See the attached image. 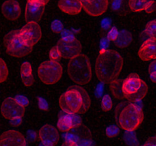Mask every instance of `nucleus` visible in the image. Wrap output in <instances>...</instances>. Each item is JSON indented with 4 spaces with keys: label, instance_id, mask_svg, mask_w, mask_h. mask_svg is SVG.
Wrapping results in <instances>:
<instances>
[{
    "label": "nucleus",
    "instance_id": "37998d69",
    "mask_svg": "<svg viewBox=\"0 0 156 146\" xmlns=\"http://www.w3.org/2000/svg\"><path fill=\"white\" fill-rule=\"evenodd\" d=\"M28 138H29V139L34 140V138H35L36 134L34 131H28Z\"/></svg>",
    "mask_w": 156,
    "mask_h": 146
},
{
    "label": "nucleus",
    "instance_id": "412c9836",
    "mask_svg": "<svg viewBox=\"0 0 156 146\" xmlns=\"http://www.w3.org/2000/svg\"><path fill=\"white\" fill-rule=\"evenodd\" d=\"M21 78L25 87H31L34 84V79L32 73V67L29 62L25 61L21 65Z\"/></svg>",
    "mask_w": 156,
    "mask_h": 146
},
{
    "label": "nucleus",
    "instance_id": "7ed1b4c3",
    "mask_svg": "<svg viewBox=\"0 0 156 146\" xmlns=\"http://www.w3.org/2000/svg\"><path fill=\"white\" fill-rule=\"evenodd\" d=\"M115 118L125 131H135L144 119L142 108L129 102H122L115 108Z\"/></svg>",
    "mask_w": 156,
    "mask_h": 146
},
{
    "label": "nucleus",
    "instance_id": "f3484780",
    "mask_svg": "<svg viewBox=\"0 0 156 146\" xmlns=\"http://www.w3.org/2000/svg\"><path fill=\"white\" fill-rule=\"evenodd\" d=\"M45 5L38 2H27L25 6V18L27 22H37L44 14Z\"/></svg>",
    "mask_w": 156,
    "mask_h": 146
},
{
    "label": "nucleus",
    "instance_id": "a211bd4d",
    "mask_svg": "<svg viewBox=\"0 0 156 146\" xmlns=\"http://www.w3.org/2000/svg\"><path fill=\"white\" fill-rule=\"evenodd\" d=\"M2 13L5 19L17 20L21 16V8L16 0H6L2 5Z\"/></svg>",
    "mask_w": 156,
    "mask_h": 146
},
{
    "label": "nucleus",
    "instance_id": "ddd939ff",
    "mask_svg": "<svg viewBox=\"0 0 156 146\" xmlns=\"http://www.w3.org/2000/svg\"><path fill=\"white\" fill-rule=\"evenodd\" d=\"M0 146H27V141L21 132L11 129L0 135Z\"/></svg>",
    "mask_w": 156,
    "mask_h": 146
},
{
    "label": "nucleus",
    "instance_id": "9b49d317",
    "mask_svg": "<svg viewBox=\"0 0 156 146\" xmlns=\"http://www.w3.org/2000/svg\"><path fill=\"white\" fill-rule=\"evenodd\" d=\"M57 48H58L61 57L66 59H72L80 55L82 50V45L76 38L72 41H65L61 38L58 41Z\"/></svg>",
    "mask_w": 156,
    "mask_h": 146
},
{
    "label": "nucleus",
    "instance_id": "393cba45",
    "mask_svg": "<svg viewBox=\"0 0 156 146\" xmlns=\"http://www.w3.org/2000/svg\"><path fill=\"white\" fill-rule=\"evenodd\" d=\"M123 140L126 144L128 146H137L139 144L134 131H126L123 135Z\"/></svg>",
    "mask_w": 156,
    "mask_h": 146
},
{
    "label": "nucleus",
    "instance_id": "ea45409f",
    "mask_svg": "<svg viewBox=\"0 0 156 146\" xmlns=\"http://www.w3.org/2000/svg\"><path fill=\"white\" fill-rule=\"evenodd\" d=\"M103 90H104V87H103V85L102 84H99L97 87V89H96V96H101L103 95Z\"/></svg>",
    "mask_w": 156,
    "mask_h": 146
},
{
    "label": "nucleus",
    "instance_id": "79ce46f5",
    "mask_svg": "<svg viewBox=\"0 0 156 146\" xmlns=\"http://www.w3.org/2000/svg\"><path fill=\"white\" fill-rule=\"evenodd\" d=\"M27 2H38V3H41L43 5H46L48 4V2H49V0H27Z\"/></svg>",
    "mask_w": 156,
    "mask_h": 146
},
{
    "label": "nucleus",
    "instance_id": "9d476101",
    "mask_svg": "<svg viewBox=\"0 0 156 146\" xmlns=\"http://www.w3.org/2000/svg\"><path fill=\"white\" fill-rule=\"evenodd\" d=\"M1 114L9 120L17 117H23L25 107L19 104L15 97H7L1 106Z\"/></svg>",
    "mask_w": 156,
    "mask_h": 146
},
{
    "label": "nucleus",
    "instance_id": "c756f323",
    "mask_svg": "<svg viewBox=\"0 0 156 146\" xmlns=\"http://www.w3.org/2000/svg\"><path fill=\"white\" fill-rule=\"evenodd\" d=\"M51 30L55 33H61L64 28V25L62 22L59 20H55L51 23Z\"/></svg>",
    "mask_w": 156,
    "mask_h": 146
},
{
    "label": "nucleus",
    "instance_id": "58836bf2",
    "mask_svg": "<svg viewBox=\"0 0 156 146\" xmlns=\"http://www.w3.org/2000/svg\"><path fill=\"white\" fill-rule=\"evenodd\" d=\"M22 117H17V118L12 119L10 120V123L11 125H12L13 126H18L22 123Z\"/></svg>",
    "mask_w": 156,
    "mask_h": 146
},
{
    "label": "nucleus",
    "instance_id": "2f4dec72",
    "mask_svg": "<svg viewBox=\"0 0 156 146\" xmlns=\"http://www.w3.org/2000/svg\"><path fill=\"white\" fill-rule=\"evenodd\" d=\"M119 34V31H118V29H117L115 27L113 26V27H112V28H109V31H108L107 36H106V37L109 38V41H114L117 38V37H118Z\"/></svg>",
    "mask_w": 156,
    "mask_h": 146
},
{
    "label": "nucleus",
    "instance_id": "0eeeda50",
    "mask_svg": "<svg viewBox=\"0 0 156 146\" xmlns=\"http://www.w3.org/2000/svg\"><path fill=\"white\" fill-rule=\"evenodd\" d=\"M63 74V67L61 63L55 60H48L41 63L37 69V75L46 85L57 84Z\"/></svg>",
    "mask_w": 156,
    "mask_h": 146
},
{
    "label": "nucleus",
    "instance_id": "aec40b11",
    "mask_svg": "<svg viewBox=\"0 0 156 146\" xmlns=\"http://www.w3.org/2000/svg\"><path fill=\"white\" fill-rule=\"evenodd\" d=\"M129 6L130 10L134 12L145 11L151 13L156 11L155 0H129Z\"/></svg>",
    "mask_w": 156,
    "mask_h": 146
},
{
    "label": "nucleus",
    "instance_id": "cd10ccee",
    "mask_svg": "<svg viewBox=\"0 0 156 146\" xmlns=\"http://www.w3.org/2000/svg\"><path fill=\"white\" fill-rule=\"evenodd\" d=\"M145 32L149 37H156V20L151 21L147 24Z\"/></svg>",
    "mask_w": 156,
    "mask_h": 146
},
{
    "label": "nucleus",
    "instance_id": "6ab92c4d",
    "mask_svg": "<svg viewBox=\"0 0 156 146\" xmlns=\"http://www.w3.org/2000/svg\"><path fill=\"white\" fill-rule=\"evenodd\" d=\"M58 6L61 11L70 16L78 15L83 9L80 0H59Z\"/></svg>",
    "mask_w": 156,
    "mask_h": 146
},
{
    "label": "nucleus",
    "instance_id": "4be33fe9",
    "mask_svg": "<svg viewBox=\"0 0 156 146\" xmlns=\"http://www.w3.org/2000/svg\"><path fill=\"white\" fill-rule=\"evenodd\" d=\"M129 2V0H109V5L114 13L123 16L131 11Z\"/></svg>",
    "mask_w": 156,
    "mask_h": 146
},
{
    "label": "nucleus",
    "instance_id": "c9c22d12",
    "mask_svg": "<svg viewBox=\"0 0 156 146\" xmlns=\"http://www.w3.org/2000/svg\"><path fill=\"white\" fill-rule=\"evenodd\" d=\"M109 46V40L107 37H103L100 41V50H108Z\"/></svg>",
    "mask_w": 156,
    "mask_h": 146
},
{
    "label": "nucleus",
    "instance_id": "f03ea898",
    "mask_svg": "<svg viewBox=\"0 0 156 146\" xmlns=\"http://www.w3.org/2000/svg\"><path fill=\"white\" fill-rule=\"evenodd\" d=\"M90 105L89 94L80 86L70 87L59 98L60 107L67 113H84L89 109Z\"/></svg>",
    "mask_w": 156,
    "mask_h": 146
},
{
    "label": "nucleus",
    "instance_id": "b1692460",
    "mask_svg": "<svg viewBox=\"0 0 156 146\" xmlns=\"http://www.w3.org/2000/svg\"><path fill=\"white\" fill-rule=\"evenodd\" d=\"M122 81L119 80V78H116L114 80L111 81L109 83V89L112 93V96L115 98L118 99V100H121L123 99V93H122Z\"/></svg>",
    "mask_w": 156,
    "mask_h": 146
},
{
    "label": "nucleus",
    "instance_id": "5701e85b",
    "mask_svg": "<svg viewBox=\"0 0 156 146\" xmlns=\"http://www.w3.org/2000/svg\"><path fill=\"white\" fill-rule=\"evenodd\" d=\"M133 41L131 33L126 30H123L119 32L117 38L114 41V43L118 48H126L131 44Z\"/></svg>",
    "mask_w": 156,
    "mask_h": 146
},
{
    "label": "nucleus",
    "instance_id": "7c9ffc66",
    "mask_svg": "<svg viewBox=\"0 0 156 146\" xmlns=\"http://www.w3.org/2000/svg\"><path fill=\"white\" fill-rule=\"evenodd\" d=\"M49 57H50V59L51 60H55V61H58L61 57V53H60L58 48H57V46L53 47L49 52Z\"/></svg>",
    "mask_w": 156,
    "mask_h": 146
},
{
    "label": "nucleus",
    "instance_id": "a18cd8bd",
    "mask_svg": "<svg viewBox=\"0 0 156 146\" xmlns=\"http://www.w3.org/2000/svg\"><path fill=\"white\" fill-rule=\"evenodd\" d=\"M150 79L153 81V82L156 83V72H153V73H149Z\"/></svg>",
    "mask_w": 156,
    "mask_h": 146
},
{
    "label": "nucleus",
    "instance_id": "c03bdc74",
    "mask_svg": "<svg viewBox=\"0 0 156 146\" xmlns=\"http://www.w3.org/2000/svg\"><path fill=\"white\" fill-rule=\"evenodd\" d=\"M61 146H77L76 144H74L73 142L69 141H65Z\"/></svg>",
    "mask_w": 156,
    "mask_h": 146
},
{
    "label": "nucleus",
    "instance_id": "f704fd0d",
    "mask_svg": "<svg viewBox=\"0 0 156 146\" xmlns=\"http://www.w3.org/2000/svg\"><path fill=\"white\" fill-rule=\"evenodd\" d=\"M15 98H16V100H17L18 103H19L20 105H22V106H24V107L28 106V103H29V100H28V99L25 96H23V95H18V96H16Z\"/></svg>",
    "mask_w": 156,
    "mask_h": 146
},
{
    "label": "nucleus",
    "instance_id": "a878e982",
    "mask_svg": "<svg viewBox=\"0 0 156 146\" xmlns=\"http://www.w3.org/2000/svg\"><path fill=\"white\" fill-rule=\"evenodd\" d=\"M9 77V69L3 59L0 58V83L5 82Z\"/></svg>",
    "mask_w": 156,
    "mask_h": 146
},
{
    "label": "nucleus",
    "instance_id": "bb28decb",
    "mask_svg": "<svg viewBox=\"0 0 156 146\" xmlns=\"http://www.w3.org/2000/svg\"><path fill=\"white\" fill-rule=\"evenodd\" d=\"M112 100L111 98L109 95L106 94L105 96H103V97L101 100V107L104 112H108V111L111 110L112 107Z\"/></svg>",
    "mask_w": 156,
    "mask_h": 146
},
{
    "label": "nucleus",
    "instance_id": "e433bc0d",
    "mask_svg": "<svg viewBox=\"0 0 156 146\" xmlns=\"http://www.w3.org/2000/svg\"><path fill=\"white\" fill-rule=\"evenodd\" d=\"M111 26V20L109 19L108 18H106L103 20H102L101 22V27L102 28H103L104 30L109 29Z\"/></svg>",
    "mask_w": 156,
    "mask_h": 146
},
{
    "label": "nucleus",
    "instance_id": "2eb2a0df",
    "mask_svg": "<svg viewBox=\"0 0 156 146\" xmlns=\"http://www.w3.org/2000/svg\"><path fill=\"white\" fill-rule=\"evenodd\" d=\"M37 135L41 142L51 146H55L57 144L60 139L59 134L57 129L50 124L43 126L38 131Z\"/></svg>",
    "mask_w": 156,
    "mask_h": 146
},
{
    "label": "nucleus",
    "instance_id": "c85d7f7f",
    "mask_svg": "<svg viewBox=\"0 0 156 146\" xmlns=\"http://www.w3.org/2000/svg\"><path fill=\"white\" fill-rule=\"evenodd\" d=\"M119 126H116V125H110L109 126H108L106 128V133L108 137H112L115 136L119 134Z\"/></svg>",
    "mask_w": 156,
    "mask_h": 146
},
{
    "label": "nucleus",
    "instance_id": "a19ab883",
    "mask_svg": "<svg viewBox=\"0 0 156 146\" xmlns=\"http://www.w3.org/2000/svg\"><path fill=\"white\" fill-rule=\"evenodd\" d=\"M148 72H149V73L156 72V59L150 63L149 67H148Z\"/></svg>",
    "mask_w": 156,
    "mask_h": 146
},
{
    "label": "nucleus",
    "instance_id": "1a4fd4ad",
    "mask_svg": "<svg viewBox=\"0 0 156 146\" xmlns=\"http://www.w3.org/2000/svg\"><path fill=\"white\" fill-rule=\"evenodd\" d=\"M19 37L30 47H34L42 37V31L37 22H28L27 25L19 30Z\"/></svg>",
    "mask_w": 156,
    "mask_h": 146
},
{
    "label": "nucleus",
    "instance_id": "49530a36",
    "mask_svg": "<svg viewBox=\"0 0 156 146\" xmlns=\"http://www.w3.org/2000/svg\"><path fill=\"white\" fill-rule=\"evenodd\" d=\"M39 146H51V145H48V144H44V143L41 142V144H40Z\"/></svg>",
    "mask_w": 156,
    "mask_h": 146
},
{
    "label": "nucleus",
    "instance_id": "f8f14e48",
    "mask_svg": "<svg viewBox=\"0 0 156 146\" xmlns=\"http://www.w3.org/2000/svg\"><path fill=\"white\" fill-rule=\"evenodd\" d=\"M80 2L83 10L94 17L106 12L109 6V0H80Z\"/></svg>",
    "mask_w": 156,
    "mask_h": 146
},
{
    "label": "nucleus",
    "instance_id": "72a5a7b5",
    "mask_svg": "<svg viewBox=\"0 0 156 146\" xmlns=\"http://www.w3.org/2000/svg\"><path fill=\"white\" fill-rule=\"evenodd\" d=\"M37 103H38L39 108H40L41 110H44V111L48 110L49 109L48 103V102L46 101L44 98H42V97H41V96H39L38 98H37Z\"/></svg>",
    "mask_w": 156,
    "mask_h": 146
},
{
    "label": "nucleus",
    "instance_id": "20e7f679",
    "mask_svg": "<svg viewBox=\"0 0 156 146\" xmlns=\"http://www.w3.org/2000/svg\"><path fill=\"white\" fill-rule=\"evenodd\" d=\"M70 79L78 85H86L92 79V67L89 58L83 54L70 59L67 66Z\"/></svg>",
    "mask_w": 156,
    "mask_h": 146
},
{
    "label": "nucleus",
    "instance_id": "423d86ee",
    "mask_svg": "<svg viewBox=\"0 0 156 146\" xmlns=\"http://www.w3.org/2000/svg\"><path fill=\"white\" fill-rule=\"evenodd\" d=\"M4 45L7 54L14 58H23L30 55L33 50L32 47L27 45L19 37V30L11 31L5 34Z\"/></svg>",
    "mask_w": 156,
    "mask_h": 146
},
{
    "label": "nucleus",
    "instance_id": "6e6552de",
    "mask_svg": "<svg viewBox=\"0 0 156 146\" xmlns=\"http://www.w3.org/2000/svg\"><path fill=\"white\" fill-rule=\"evenodd\" d=\"M65 141L73 142L77 146H94L92 135L87 126L80 124L64 134Z\"/></svg>",
    "mask_w": 156,
    "mask_h": 146
},
{
    "label": "nucleus",
    "instance_id": "473e14b6",
    "mask_svg": "<svg viewBox=\"0 0 156 146\" xmlns=\"http://www.w3.org/2000/svg\"><path fill=\"white\" fill-rule=\"evenodd\" d=\"M61 35H62L61 38L65 41H72L76 38L74 34H73V31H70V30H64V31H62Z\"/></svg>",
    "mask_w": 156,
    "mask_h": 146
},
{
    "label": "nucleus",
    "instance_id": "4c0bfd02",
    "mask_svg": "<svg viewBox=\"0 0 156 146\" xmlns=\"http://www.w3.org/2000/svg\"><path fill=\"white\" fill-rule=\"evenodd\" d=\"M143 146H156V136H153L148 138Z\"/></svg>",
    "mask_w": 156,
    "mask_h": 146
},
{
    "label": "nucleus",
    "instance_id": "39448f33",
    "mask_svg": "<svg viewBox=\"0 0 156 146\" xmlns=\"http://www.w3.org/2000/svg\"><path fill=\"white\" fill-rule=\"evenodd\" d=\"M122 90L124 98L129 103H136L146 96L148 87L137 73H132L122 81Z\"/></svg>",
    "mask_w": 156,
    "mask_h": 146
},
{
    "label": "nucleus",
    "instance_id": "4468645a",
    "mask_svg": "<svg viewBox=\"0 0 156 146\" xmlns=\"http://www.w3.org/2000/svg\"><path fill=\"white\" fill-rule=\"evenodd\" d=\"M81 123V118L77 116V114H70L62 111L59 115L57 126L61 132H66L73 128L80 126Z\"/></svg>",
    "mask_w": 156,
    "mask_h": 146
},
{
    "label": "nucleus",
    "instance_id": "f257e3e1",
    "mask_svg": "<svg viewBox=\"0 0 156 146\" xmlns=\"http://www.w3.org/2000/svg\"><path fill=\"white\" fill-rule=\"evenodd\" d=\"M122 67L123 59L119 52L100 50L95 62V73L99 80L109 84L118 77Z\"/></svg>",
    "mask_w": 156,
    "mask_h": 146
},
{
    "label": "nucleus",
    "instance_id": "dca6fc26",
    "mask_svg": "<svg viewBox=\"0 0 156 146\" xmlns=\"http://www.w3.org/2000/svg\"><path fill=\"white\" fill-rule=\"evenodd\" d=\"M139 58L143 61L156 59V37H148L141 45L138 52Z\"/></svg>",
    "mask_w": 156,
    "mask_h": 146
}]
</instances>
